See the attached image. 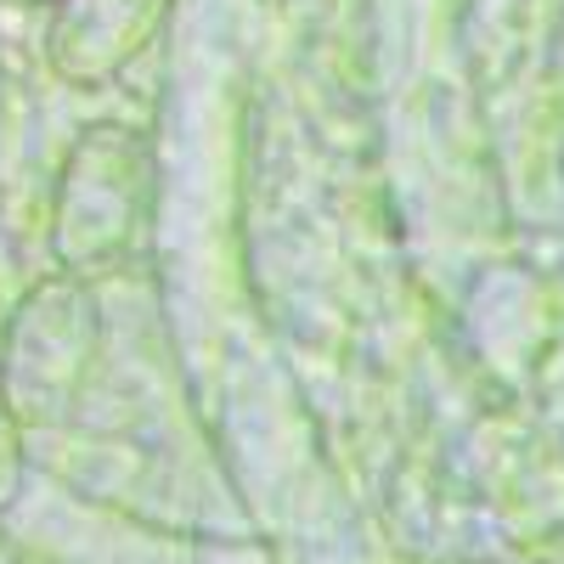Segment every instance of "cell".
I'll return each mask as SVG.
<instances>
[{
	"label": "cell",
	"instance_id": "1",
	"mask_svg": "<svg viewBox=\"0 0 564 564\" xmlns=\"http://www.w3.org/2000/svg\"><path fill=\"white\" fill-rule=\"evenodd\" d=\"M12 491H18V435L7 423V406H0V508L12 502Z\"/></svg>",
	"mask_w": 564,
	"mask_h": 564
}]
</instances>
